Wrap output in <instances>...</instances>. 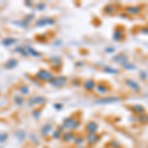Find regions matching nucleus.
Instances as JSON below:
<instances>
[{"label":"nucleus","instance_id":"nucleus-1","mask_svg":"<svg viewBox=\"0 0 148 148\" xmlns=\"http://www.w3.org/2000/svg\"><path fill=\"white\" fill-rule=\"evenodd\" d=\"M36 77L40 81L46 82V81H49L51 79V73L49 72L47 70H45V69H40L36 73Z\"/></svg>","mask_w":148,"mask_h":148},{"label":"nucleus","instance_id":"nucleus-2","mask_svg":"<svg viewBox=\"0 0 148 148\" xmlns=\"http://www.w3.org/2000/svg\"><path fill=\"white\" fill-rule=\"evenodd\" d=\"M18 63H19V61H18L17 58H15V57H11V58H9L8 60L4 63V68L8 69V70H11V69H14V68L17 67Z\"/></svg>","mask_w":148,"mask_h":148},{"label":"nucleus","instance_id":"nucleus-3","mask_svg":"<svg viewBox=\"0 0 148 148\" xmlns=\"http://www.w3.org/2000/svg\"><path fill=\"white\" fill-rule=\"evenodd\" d=\"M14 137H15L20 143H22L25 141L26 138H27V133H26V131L24 130H17L14 131Z\"/></svg>","mask_w":148,"mask_h":148},{"label":"nucleus","instance_id":"nucleus-4","mask_svg":"<svg viewBox=\"0 0 148 148\" xmlns=\"http://www.w3.org/2000/svg\"><path fill=\"white\" fill-rule=\"evenodd\" d=\"M17 42V40L15 39V38L13 37H7V38H4L3 40H2V46L3 47H9L11 46H13L15 42Z\"/></svg>","mask_w":148,"mask_h":148},{"label":"nucleus","instance_id":"nucleus-5","mask_svg":"<svg viewBox=\"0 0 148 148\" xmlns=\"http://www.w3.org/2000/svg\"><path fill=\"white\" fill-rule=\"evenodd\" d=\"M31 102L32 105H36V106H40V105H42L45 102V99L42 97L40 96H36V97H32L29 99V103Z\"/></svg>","mask_w":148,"mask_h":148},{"label":"nucleus","instance_id":"nucleus-6","mask_svg":"<svg viewBox=\"0 0 148 148\" xmlns=\"http://www.w3.org/2000/svg\"><path fill=\"white\" fill-rule=\"evenodd\" d=\"M13 51L15 52V53L21 54L22 56H25V57H27V56H28V52H27V49H26V47H22V46L16 47L15 49H13Z\"/></svg>","mask_w":148,"mask_h":148},{"label":"nucleus","instance_id":"nucleus-7","mask_svg":"<svg viewBox=\"0 0 148 148\" xmlns=\"http://www.w3.org/2000/svg\"><path fill=\"white\" fill-rule=\"evenodd\" d=\"M14 24V25H16V26H18L19 28H22V29H25V28H27L28 26H29V23L28 21H26L25 19H23V20H16V21H13L12 22Z\"/></svg>","mask_w":148,"mask_h":148},{"label":"nucleus","instance_id":"nucleus-8","mask_svg":"<svg viewBox=\"0 0 148 148\" xmlns=\"http://www.w3.org/2000/svg\"><path fill=\"white\" fill-rule=\"evenodd\" d=\"M13 101H14V104L20 107V106H23V105H24L25 99L23 98L22 95H15L14 98H13Z\"/></svg>","mask_w":148,"mask_h":148},{"label":"nucleus","instance_id":"nucleus-9","mask_svg":"<svg viewBox=\"0 0 148 148\" xmlns=\"http://www.w3.org/2000/svg\"><path fill=\"white\" fill-rule=\"evenodd\" d=\"M18 90H19V92H20V94L22 95V96L28 95L29 93H30V88H29V86L26 85V84L20 85V87L18 88Z\"/></svg>","mask_w":148,"mask_h":148},{"label":"nucleus","instance_id":"nucleus-10","mask_svg":"<svg viewBox=\"0 0 148 148\" xmlns=\"http://www.w3.org/2000/svg\"><path fill=\"white\" fill-rule=\"evenodd\" d=\"M51 130V125L47 123V125H42V130H40V133H42V136H47V134L49 133V131Z\"/></svg>","mask_w":148,"mask_h":148},{"label":"nucleus","instance_id":"nucleus-11","mask_svg":"<svg viewBox=\"0 0 148 148\" xmlns=\"http://www.w3.org/2000/svg\"><path fill=\"white\" fill-rule=\"evenodd\" d=\"M26 49H27L28 56L30 54L31 56H34V57H40V52H38L35 49H33L32 47H26Z\"/></svg>","mask_w":148,"mask_h":148},{"label":"nucleus","instance_id":"nucleus-12","mask_svg":"<svg viewBox=\"0 0 148 148\" xmlns=\"http://www.w3.org/2000/svg\"><path fill=\"white\" fill-rule=\"evenodd\" d=\"M9 138V134L7 132H0V144H4Z\"/></svg>","mask_w":148,"mask_h":148},{"label":"nucleus","instance_id":"nucleus-13","mask_svg":"<svg viewBox=\"0 0 148 148\" xmlns=\"http://www.w3.org/2000/svg\"><path fill=\"white\" fill-rule=\"evenodd\" d=\"M49 22H51V21L47 20V19H46V18H42V19H39V20L36 22V25L39 26V27H42V26L46 25V24L49 23Z\"/></svg>","mask_w":148,"mask_h":148},{"label":"nucleus","instance_id":"nucleus-14","mask_svg":"<svg viewBox=\"0 0 148 148\" xmlns=\"http://www.w3.org/2000/svg\"><path fill=\"white\" fill-rule=\"evenodd\" d=\"M72 137H73L72 132H65L62 135V139L64 140V141H66V142L70 141V140L72 139Z\"/></svg>","mask_w":148,"mask_h":148},{"label":"nucleus","instance_id":"nucleus-15","mask_svg":"<svg viewBox=\"0 0 148 148\" xmlns=\"http://www.w3.org/2000/svg\"><path fill=\"white\" fill-rule=\"evenodd\" d=\"M29 138H30L32 143H34V144H39V138L37 137V135H36L35 133H31V134L29 135Z\"/></svg>","mask_w":148,"mask_h":148},{"label":"nucleus","instance_id":"nucleus-16","mask_svg":"<svg viewBox=\"0 0 148 148\" xmlns=\"http://www.w3.org/2000/svg\"><path fill=\"white\" fill-rule=\"evenodd\" d=\"M65 82V80H64V78H56V79H54V81L52 80L51 81V84L52 85H62L63 83Z\"/></svg>","mask_w":148,"mask_h":148},{"label":"nucleus","instance_id":"nucleus-17","mask_svg":"<svg viewBox=\"0 0 148 148\" xmlns=\"http://www.w3.org/2000/svg\"><path fill=\"white\" fill-rule=\"evenodd\" d=\"M40 109H36L34 111L32 112V116H34L35 119H38L40 116Z\"/></svg>","mask_w":148,"mask_h":148},{"label":"nucleus","instance_id":"nucleus-18","mask_svg":"<svg viewBox=\"0 0 148 148\" xmlns=\"http://www.w3.org/2000/svg\"><path fill=\"white\" fill-rule=\"evenodd\" d=\"M60 132H59L58 130H56V131H54L53 132V134H52V136H53V138H56V139H58L59 137H60Z\"/></svg>","mask_w":148,"mask_h":148},{"label":"nucleus","instance_id":"nucleus-19","mask_svg":"<svg viewBox=\"0 0 148 148\" xmlns=\"http://www.w3.org/2000/svg\"><path fill=\"white\" fill-rule=\"evenodd\" d=\"M44 7H45L44 4H38V5H37V8H40L39 10H44V9H42Z\"/></svg>","mask_w":148,"mask_h":148},{"label":"nucleus","instance_id":"nucleus-20","mask_svg":"<svg viewBox=\"0 0 148 148\" xmlns=\"http://www.w3.org/2000/svg\"><path fill=\"white\" fill-rule=\"evenodd\" d=\"M25 4H26V5L31 6V5H32V2H28V1H26V2H25Z\"/></svg>","mask_w":148,"mask_h":148}]
</instances>
